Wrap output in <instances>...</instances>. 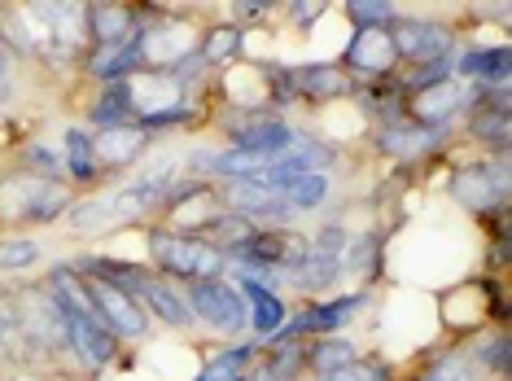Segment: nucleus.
I'll list each match as a JSON object with an SVG mask.
<instances>
[{
    "mask_svg": "<svg viewBox=\"0 0 512 381\" xmlns=\"http://www.w3.org/2000/svg\"><path fill=\"white\" fill-rule=\"evenodd\" d=\"M9 101H14V53L0 40V106H9Z\"/></svg>",
    "mask_w": 512,
    "mask_h": 381,
    "instance_id": "nucleus-28",
    "label": "nucleus"
},
{
    "mask_svg": "<svg viewBox=\"0 0 512 381\" xmlns=\"http://www.w3.org/2000/svg\"><path fill=\"white\" fill-rule=\"evenodd\" d=\"M394 53H399V66H421V62H438V57H451L460 49V36L451 22L442 18H416V14H399L390 27Z\"/></svg>",
    "mask_w": 512,
    "mask_h": 381,
    "instance_id": "nucleus-4",
    "label": "nucleus"
},
{
    "mask_svg": "<svg viewBox=\"0 0 512 381\" xmlns=\"http://www.w3.org/2000/svg\"><path fill=\"white\" fill-rule=\"evenodd\" d=\"M316 381H394V368L381 364V360H364V355H359L355 364L337 368V373H329V377H316Z\"/></svg>",
    "mask_w": 512,
    "mask_h": 381,
    "instance_id": "nucleus-25",
    "label": "nucleus"
},
{
    "mask_svg": "<svg viewBox=\"0 0 512 381\" xmlns=\"http://www.w3.org/2000/svg\"><path fill=\"white\" fill-rule=\"evenodd\" d=\"M451 132H438V127L412 123V119H394V123H372V149L377 154L394 158V163H421V158L438 154L447 145Z\"/></svg>",
    "mask_w": 512,
    "mask_h": 381,
    "instance_id": "nucleus-6",
    "label": "nucleus"
},
{
    "mask_svg": "<svg viewBox=\"0 0 512 381\" xmlns=\"http://www.w3.org/2000/svg\"><path fill=\"white\" fill-rule=\"evenodd\" d=\"M281 198L289 202V211L294 215H316L333 198V180L320 176V171H311V176H294V180L281 184Z\"/></svg>",
    "mask_w": 512,
    "mask_h": 381,
    "instance_id": "nucleus-20",
    "label": "nucleus"
},
{
    "mask_svg": "<svg viewBox=\"0 0 512 381\" xmlns=\"http://www.w3.org/2000/svg\"><path fill=\"white\" fill-rule=\"evenodd\" d=\"M289 79H294V97L307 101V106H333V101H346V97H355L359 92V84L337 62L289 66Z\"/></svg>",
    "mask_w": 512,
    "mask_h": 381,
    "instance_id": "nucleus-8",
    "label": "nucleus"
},
{
    "mask_svg": "<svg viewBox=\"0 0 512 381\" xmlns=\"http://www.w3.org/2000/svg\"><path fill=\"white\" fill-rule=\"evenodd\" d=\"M302 360H307V373L311 377H329V373H337V368H346V364L359 360V342L346 338V333L307 338V351H302Z\"/></svg>",
    "mask_w": 512,
    "mask_h": 381,
    "instance_id": "nucleus-18",
    "label": "nucleus"
},
{
    "mask_svg": "<svg viewBox=\"0 0 512 381\" xmlns=\"http://www.w3.org/2000/svg\"><path fill=\"white\" fill-rule=\"evenodd\" d=\"M469 355H473V364H477V373H482V377H504L508 373V360H512L508 329H495L491 338H482Z\"/></svg>",
    "mask_w": 512,
    "mask_h": 381,
    "instance_id": "nucleus-24",
    "label": "nucleus"
},
{
    "mask_svg": "<svg viewBox=\"0 0 512 381\" xmlns=\"http://www.w3.org/2000/svg\"><path fill=\"white\" fill-rule=\"evenodd\" d=\"M184 298H189L193 325H206L224 342H246L250 338V307H246V294H241L237 281H228V276L193 281V285H184Z\"/></svg>",
    "mask_w": 512,
    "mask_h": 381,
    "instance_id": "nucleus-3",
    "label": "nucleus"
},
{
    "mask_svg": "<svg viewBox=\"0 0 512 381\" xmlns=\"http://www.w3.org/2000/svg\"><path fill=\"white\" fill-rule=\"evenodd\" d=\"M145 246H149V254H145L149 272L167 276V281H176V285L228 276L224 250H215L211 241H202V237H189V233H176V228L149 224L145 228Z\"/></svg>",
    "mask_w": 512,
    "mask_h": 381,
    "instance_id": "nucleus-2",
    "label": "nucleus"
},
{
    "mask_svg": "<svg viewBox=\"0 0 512 381\" xmlns=\"http://www.w3.org/2000/svg\"><path fill=\"white\" fill-rule=\"evenodd\" d=\"M197 57H202L206 71H228V66H237L241 57H246V31L228 18L206 22V27L197 31Z\"/></svg>",
    "mask_w": 512,
    "mask_h": 381,
    "instance_id": "nucleus-17",
    "label": "nucleus"
},
{
    "mask_svg": "<svg viewBox=\"0 0 512 381\" xmlns=\"http://www.w3.org/2000/svg\"><path fill=\"white\" fill-rule=\"evenodd\" d=\"M456 79L460 84H512V44H460Z\"/></svg>",
    "mask_w": 512,
    "mask_h": 381,
    "instance_id": "nucleus-11",
    "label": "nucleus"
},
{
    "mask_svg": "<svg viewBox=\"0 0 512 381\" xmlns=\"http://www.w3.org/2000/svg\"><path fill=\"white\" fill-rule=\"evenodd\" d=\"M44 290H49L53 307H57V320H62V338H66V355L84 368L88 377L106 373L123 360V342L106 329V320L97 316L88 298V285L71 263H53L44 272Z\"/></svg>",
    "mask_w": 512,
    "mask_h": 381,
    "instance_id": "nucleus-1",
    "label": "nucleus"
},
{
    "mask_svg": "<svg viewBox=\"0 0 512 381\" xmlns=\"http://www.w3.org/2000/svg\"><path fill=\"white\" fill-rule=\"evenodd\" d=\"M62 163H66V184L71 189H92L101 184V163H97V149H92V132L84 123H66L62 127Z\"/></svg>",
    "mask_w": 512,
    "mask_h": 381,
    "instance_id": "nucleus-15",
    "label": "nucleus"
},
{
    "mask_svg": "<svg viewBox=\"0 0 512 381\" xmlns=\"http://www.w3.org/2000/svg\"><path fill=\"white\" fill-rule=\"evenodd\" d=\"M92 149H97L101 176H119V171L141 167L154 149V136L145 127H110V132H92Z\"/></svg>",
    "mask_w": 512,
    "mask_h": 381,
    "instance_id": "nucleus-10",
    "label": "nucleus"
},
{
    "mask_svg": "<svg viewBox=\"0 0 512 381\" xmlns=\"http://www.w3.org/2000/svg\"><path fill=\"white\" fill-rule=\"evenodd\" d=\"M241 294H246V307H250V338L254 342H272L276 333H281V325L289 320V303L281 290H267V285L250 281V276H237Z\"/></svg>",
    "mask_w": 512,
    "mask_h": 381,
    "instance_id": "nucleus-13",
    "label": "nucleus"
},
{
    "mask_svg": "<svg viewBox=\"0 0 512 381\" xmlns=\"http://www.w3.org/2000/svg\"><path fill=\"white\" fill-rule=\"evenodd\" d=\"M40 259H44V246L36 237H27V233H14V237H0V272H31V268H40Z\"/></svg>",
    "mask_w": 512,
    "mask_h": 381,
    "instance_id": "nucleus-23",
    "label": "nucleus"
},
{
    "mask_svg": "<svg viewBox=\"0 0 512 381\" xmlns=\"http://www.w3.org/2000/svg\"><path fill=\"white\" fill-rule=\"evenodd\" d=\"M342 18L351 22L355 31H390L394 18H399V5L394 0H346L342 5Z\"/></svg>",
    "mask_w": 512,
    "mask_h": 381,
    "instance_id": "nucleus-22",
    "label": "nucleus"
},
{
    "mask_svg": "<svg viewBox=\"0 0 512 381\" xmlns=\"http://www.w3.org/2000/svg\"><path fill=\"white\" fill-rule=\"evenodd\" d=\"M136 123V101L132 88L123 84H97L84 106V127L88 132H110V127H132Z\"/></svg>",
    "mask_w": 512,
    "mask_h": 381,
    "instance_id": "nucleus-14",
    "label": "nucleus"
},
{
    "mask_svg": "<svg viewBox=\"0 0 512 381\" xmlns=\"http://www.w3.org/2000/svg\"><path fill=\"white\" fill-rule=\"evenodd\" d=\"M464 132H469L482 149H491V154H508L512 114H504V110H486V106H469V110H464Z\"/></svg>",
    "mask_w": 512,
    "mask_h": 381,
    "instance_id": "nucleus-19",
    "label": "nucleus"
},
{
    "mask_svg": "<svg viewBox=\"0 0 512 381\" xmlns=\"http://www.w3.org/2000/svg\"><path fill=\"white\" fill-rule=\"evenodd\" d=\"M18 171L36 180H49V184H66V163H62V149L44 145V141H27L18 154Z\"/></svg>",
    "mask_w": 512,
    "mask_h": 381,
    "instance_id": "nucleus-21",
    "label": "nucleus"
},
{
    "mask_svg": "<svg viewBox=\"0 0 512 381\" xmlns=\"http://www.w3.org/2000/svg\"><path fill=\"white\" fill-rule=\"evenodd\" d=\"M285 14L294 27H311V22H320L324 14H329V5L324 0H311V5H302V0H294V5H285Z\"/></svg>",
    "mask_w": 512,
    "mask_h": 381,
    "instance_id": "nucleus-27",
    "label": "nucleus"
},
{
    "mask_svg": "<svg viewBox=\"0 0 512 381\" xmlns=\"http://www.w3.org/2000/svg\"><path fill=\"white\" fill-rule=\"evenodd\" d=\"M136 303L145 307V316L154 320V325H167L176 333L193 329V311H189V298H184V285L167 281V276L145 272V281L136 285Z\"/></svg>",
    "mask_w": 512,
    "mask_h": 381,
    "instance_id": "nucleus-9",
    "label": "nucleus"
},
{
    "mask_svg": "<svg viewBox=\"0 0 512 381\" xmlns=\"http://www.w3.org/2000/svg\"><path fill=\"white\" fill-rule=\"evenodd\" d=\"M272 9L276 5H267V0H237V5H228V14H232L228 22H237V27L246 31V27H254V22H263Z\"/></svg>",
    "mask_w": 512,
    "mask_h": 381,
    "instance_id": "nucleus-26",
    "label": "nucleus"
},
{
    "mask_svg": "<svg viewBox=\"0 0 512 381\" xmlns=\"http://www.w3.org/2000/svg\"><path fill=\"white\" fill-rule=\"evenodd\" d=\"M285 285H294L298 294H311V298L329 294V290L342 285V259H337V254H324L316 246H307V254L285 268Z\"/></svg>",
    "mask_w": 512,
    "mask_h": 381,
    "instance_id": "nucleus-16",
    "label": "nucleus"
},
{
    "mask_svg": "<svg viewBox=\"0 0 512 381\" xmlns=\"http://www.w3.org/2000/svg\"><path fill=\"white\" fill-rule=\"evenodd\" d=\"M84 285H88V298H92V307H97V316L106 320V329L123 342V351L136 346V342H145L149 333H154V320L145 316V307L136 303L127 290L101 281V276H84Z\"/></svg>",
    "mask_w": 512,
    "mask_h": 381,
    "instance_id": "nucleus-5",
    "label": "nucleus"
},
{
    "mask_svg": "<svg viewBox=\"0 0 512 381\" xmlns=\"http://www.w3.org/2000/svg\"><path fill=\"white\" fill-rule=\"evenodd\" d=\"M84 22H88V49H110V44H123L141 31V9L119 5V0H101V5H84Z\"/></svg>",
    "mask_w": 512,
    "mask_h": 381,
    "instance_id": "nucleus-12",
    "label": "nucleus"
},
{
    "mask_svg": "<svg viewBox=\"0 0 512 381\" xmlns=\"http://www.w3.org/2000/svg\"><path fill=\"white\" fill-rule=\"evenodd\" d=\"M342 66L346 75L355 79H364V84H372V79H390L394 71H399V53H394V40H390V31H355L351 40H346V49H342Z\"/></svg>",
    "mask_w": 512,
    "mask_h": 381,
    "instance_id": "nucleus-7",
    "label": "nucleus"
}]
</instances>
